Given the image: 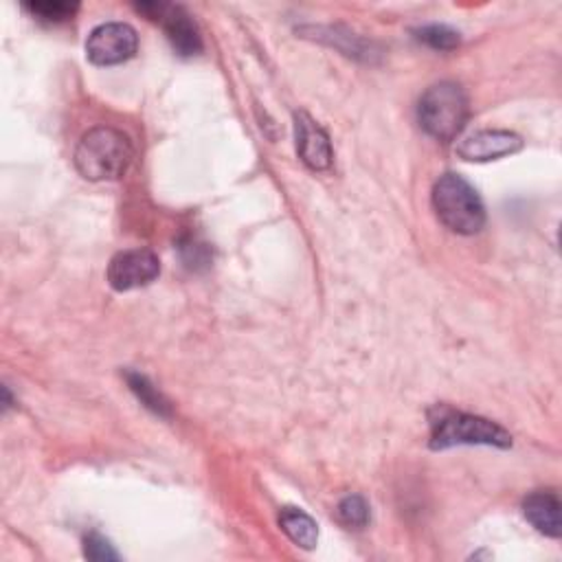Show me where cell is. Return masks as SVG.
I'll use <instances>...</instances> for the list:
<instances>
[{
    "label": "cell",
    "instance_id": "obj_13",
    "mask_svg": "<svg viewBox=\"0 0 562 562\" xmlns=\"http://www.w3.org/2000/svg\"><path fill=\"white\" fill-rule=\"evenodd\" d=\"M24 9L44 22H66L77 13L79 4L66 2V0H44V2H29L24 4Z\"/></svg>",
    "mask_w": 562,
    "mask_h": 562
},
{
    "label": "cell",
    "instance_id": "obj_3",
    "mask_svg": "<svg viewBox=\"0 0 562 562\" xmlns=\"http://www.w3.org/2000/svg\"><path fill=\"white\" fill-rule=\"evenodd\" d=\"M417 119L432 138L452 140L468 121V97L463 88L452 81L430 86L419 99Z\"/></svg>",
    "mask_w": 562,
    "mask_h": 562
},
{
    "label": "cell",
    "instance_id": "obj_11",
    "mask_svg": "<svg viewBox=\"0 0 562 562\" xmlns=\"http://www.w3.org/2000/svg\"><path fill=\"white\" fill-rule=\"evenodd\" d=\"M279 525L294 544H299L303 549H314L316 547L318 527L303 509L283 507L281 514H279Z\"/></svg>",
    "mask_w": 562,
    "mask_h": 562
},
{
    "label": "cell",
    "instance_id": "obj_15",
    "mask_svg": "<svg viewBox=\"0 0 562 562\" xmlns=\"http://www.w3.org/2000/svg\"><path fill=\"white\" fill-rule=\"evenodd\" d=\"M338 518L353 529H360L369 522V505L362 496L349 494L338 503Z\"/></svg>",
    "mask_w": 562,
    "mask_h": 562
},
{
    "label": "cell",
    "instance_id": "obj_5",
    "mask_svg": "<svg viewBox=\"0 0 562 562\" xmlns=\"http://www.w3.org/2000/svg\"><path fill=\"white\" fill-rule=\"evenodd\" d=\"M138 48L136 31L125 22H105L92 29L86 40V57L97 66H112L134 57Z\"/></svg>",
    "mask_w": 562,
    "mask_h": 562
},
{
    "label": "cell",
    "instance_id": "obj_12",
    "mask_svg": "<svg viewBox=\"0 0 562 562\" xmlns=\"http://www.w3.org/2000/svg\"><path fill=\"white\" fill-rule=\"evenodd\" d=\"M125 378H127L130 389L136 393V397H138L149 411H154L156 415H169V404H167V400L149 384V380H147L145 375L134 373V371H127Z\"/></svg>",
    "mask_w": 562,
    "mask_h": 562
},
{
    "label": "cell",
    "instance_id": "obj_8",
    "mask_svg": "<svg viewBox=\"0 0 562 562\" xmlns=\"http://www.w3.org/2000/svg\"><path fill=\"white\" fill-rule=\"evenodd\" d=\"M294 132H296V151L301 160L314 171L327 169L331 165V145L325 130L310 114L296 112Z\"/></svg>",
    "mask_w": 562,
    "mask_h": 562
},
{
    "label": "cell",
    "instance_id": "obj_9",
    "mask_svg": "<svg viewBox=\"0 0 562 562\" xmlns=\"http://www.w3.org/2000/svg\"><path fill=\"white\" fill-rule=\"evenodd\" d=\"M158 20L162 22L167 40L171 42V46L178 55L191 57L202 50V35H200L193 18L182 7L165 4Z\"/></svg>",
    "mask_w": 562,
    "mask_h": 562
},
{
    "label": "cell",
    "instance_id": "obj_7",
    "mask_svg": "<svg viewBox=\"0 0 562 562\" xmlns=\"http://www.w3.org/2000/svg\"><path fill=\"white\" fill-rule=\"evenodd\" d=\"M522 147V138L507 130H481L463 138L457 145V154L470 162H487L509 154H516Z\"/></svg>",
    "mask_w": 562,
    "mask_h": 562
},
{
    "label": "cell",
    "instance_id": "obj_10",
    "mask_svg": "<svg viewBox=\"0 0 562 562\" xmlns=\"http://www.w3.org/2000/svg\"><path fill=\"white\" fill-rule=\"evenodd\" d=\"M525 518L544 536L558 538L562 531L560 522V498L551 490H538L522 501Z\"/></svg>",
    "mask_w": 562,
    "mask_h": 562
},
{
    "label": "cell",
    "instance_id": "obj_1",
    "mask_svg": "<svg viewBox=\"0 0 562 562\" xmlns=\"http://www.w3.org/2000/svg\"><path fill=\"white\" fill-rule=\"evenodd\" d=\"M132 162L130 138L114 127H94L86 132L75 149V167L86 180H116Z\"/></svg>",
    "mask_w": 562,
    "mask_h": 562
},
{
    "label": "cell",
    "instance_id": "obj_14",
    "mask_svg": "<svg viewBox=\"0 0 562 562\" xmlns=\"http://www.w3.org/2000/svg\"><path fill=\"white\" fill-rule=\"evenodd\" d=\"M415 37L419 42H424L426 46L430 48H437V50H450L459 44V33L446 24H426L422 29L415 31Z\"/></svg>",
    "mask_w": 562,
    "mask_h": 562
},
{
    "label": "cell",
    "instance_id": "obj_6",
    "mask_svg": "<svg viewBox=\"0 0 562 562\" xmlns=\"http://www.w3.org/2000/svg\"><path fill=\"white\" fill-rule=\"evenodd\" d=\"M160 272V261L149 248H132L116 252L108 266V283L119 290H134L151 283Z\"/></svg>",
    "mask_w": 562,
    "mask_h": 562
},
{
    "label": "cell",
    "instance_id": "obj_2",
    "mask_svg": "<svg viewBox=\"0 0 562 562\" xmlns=\"http://www.w3.org/2000/svg\"><path fill=\"white\" fill-rule=\"evenodd\" d=\"M432 209L443 226L459 235L479 233L485 224V206L476 189L459 173H443L432 187Z\"/></svg>",
    "mask_w": 562,
    "mask_h": 562
},
{
    "label": "cell",
    "instance_id": "obj_4",
    "mask_svg": "<svg viewBox=\"0 0 562 562\" xmlns=\"http://www.w3.org/2000/svg\"><path fill=\"white\" fill-rule=\"evenodd\" d=\"M430 426H432L430 446L435 450L450 448V446H474V443L507 448L512 443L509 432L503 430L498 424L485 417L468 415L452 408L437 411V417H432Z\"/></svg>",
    "mask_w": 562,
    "mask_h": 562
},
{
    "label": "cell",
    "instance_id": "obj_16",
    "mask_svg": "<svg viewBox=\"0 0 562 562\" xmlns=\"http://www.w3.org/2000/svg\"><path fill=\"white\" fill-rule=\"evenodd\" d=\"M83 553L88 560L94 562H110V560H119V553L112 549V544L99 536V533H90L83 540Z\"/></svg>",
    "mask_w": 562,
    "mask_h": 562
}]
</instances>
